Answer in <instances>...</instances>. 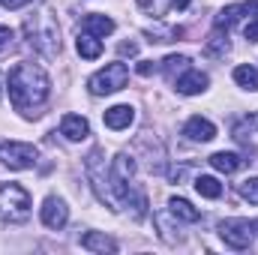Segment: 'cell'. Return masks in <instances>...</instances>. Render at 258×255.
Returning <instances> with one entry per match:
<instances>
[{
  "label": "cell",
  "mask_w": 258,
  "mask_h": 255,
  "mask_svg": "<svg viewBox=\"0 0 258 255\" xmlns=\"http://www.w3.org/2000/svg\"><path fill=\"white\" fill-rule=\"evenodd\" d=\"M6 87H9V99H12L15 111H21L24 117H33L36 108L51 93V81H48L45 69L36 66V63H27V60L24 63H15L9 69Z\"/></svg>",
  "instance_id": "obj_1"
},
{
  "label": "cell",
  "mask_w": 258,
  "mask_h": 255,
  "mask_svg": "<svg viewBox=\"0 0 258 255\" xmlns=\"http://www.w3.org/2000/svg\"><path fill=\"white\" fill-rule=\"evenodd\" d=\"M24 33H27V42L33 45V51L45 60H54L60 54V30H57V21L48 9H39L33 15H27L24 21Z\"/></svg>",
  "instance_id": "obj_2"
},
{
  "label": "cell",
  "mask_w": 258,
  "mask_h": 255,
  "mask_svg": "<svg viewBox=\"0 0 258 255\" xmlns=\"http://www.w3.org/2000/svg\"><path fill=\"white\" fill-rule=\"evenodd\" d=\"M30 216V192L18 183H0V222H24Z\"/></svg>",
  "instance_id": "obj_3"
},
{
  "label": "cell",
  "mask_w": 258,
  "mask_h": 255,
  "mask_svg": "<svg viewBox=\"0 0 258 255\" xmlns=\"http://www.w3.org/2000/svg\"><path fill=\"white\" fill-rule=\"evenodd\" d=\"M132 177H135V159L129 153H117L111 168H108V183H111V192H114L117 204H126L129 198L135 195Z\"/></svg>",
  "instance_id": "obj_4"
},
{
  "label": "cell",
  "mask_w": 258,
  "mask_h": 255,
  "mask_svg": "<svg viewBox=\"0 0 258 255\" xmlns=\"http://www.w3.org/2000/svg\"><path fill=\"white\" fill-rule=\"evenodd\" d=\"M84 168H87V180H90V186H93V192H96V198L105 201L111 210H117V198H114V192H111L108 171H105V159H102V150H99V147L87 153Z\"/></svg>",
  "instance_id": "obj_5"
},
{
  "label": "cell",
  "mask_w": 258,
  "mask_h": 255,
  "mask_svg": "<svg viewBox=\"0 0 258 255\" xmlns=\"http://www.w3.org/2000/svg\"><path fill=\"white\" fill-rule=\"evenodd\" d=\"M126 81H129L126 63H108L105 69H99V72H93V75L87 78V90H90L93 96H108V93L123 90Z\"/></svg>",
  "instance_id": "obj_6"
},
{
  "label": "cell",
  "mask_w": 258,
  "mask_h": 255,
  "mask_svg": "<svg viewBox=\"0 0 258 255\" xmlns=\"http://www.w3.org/2000/svg\"><path fill=\"white\" fill-rule=\"evenodd\" d=\"M219 237L231 249H249L255 240V228L249 219H222L219 222Z\"/></svg>",
  "instance_id": "obj_7"
},
{
  "label": "cell",
  "mask_w": 258,
  "mask_h": 255,
  "mask_svg": "<svg viewBox=\"0 0 258 255\" xmlns=\"http://www.w3.org/2000/svg\"><path fill=\"white\" fill-rule=\"evenodd\" d=\"M36 156H39V153H36L33 144H24V141H6V144H0V162H3L9 171L33 168Z\"/></svg>",
  "instance_id": "obj_8"
},
{
  "label": "cell",
  "mask_w": 258,
  "mask_h": 255,
  "mask_svg": "<svg viewBox=\"0 0 258 255\" xmlns=\"http://www.w3.org/2000/svg\"><path fill=\"white\" fill-rule=\"evenodd\" d=\"M39 216H42V225L45 228H63L66 219H69V207H66L63 198H57V195H48L45 201H42V207H39Z\"/></svg>",
  "instance_id": "obj_9"
},
{
  "label": "cell",
  "mask_w": 258,
  "mask_h": 255,
  "mask_svg": "<svg viewBox=\"0 0 258 255\" xmlns=\"http://www.w3.org/2000/svg\"><path fill=\"white\" fill-rule=\"evenodd\" d=\"M174 84H177V93H183V96H195V93H204V90H207L210 78H207L201 69H192V66H189L183 75L174 78Z\"/></svg>",
  "instance_id": "obj_10"
},
{
  "label": "cell",
  "mask_w": 258,
  "mask_h": 255,
  "mask_svg": "<svg viewBox=\"0 0 258 255\" xmlns=\"http://www.w3.org/2000/svg\"><path fill=\"white\" fill-rule=\"evenodd\" d=\"M183 135H186L189 141H210V138H216V126H213L207 117L195 114V117H189V120L183 123Z\"/></svg>",
  "instance_id": "obj_11"
},
{
  "label": "cell",
  "mask_w": 258,
  "mask_h": 255,
  "mask_svg": "<svg viewBox=\"0 0 258 255\" xmlns=\"http://www.w3.org/2000/svg\"><path fill=\"white\" fill-rule=\"evenodd\" d=\"M60 135H66L69 141H84L90 135V123L81 114H63L60 120Z\"/></svg>",
  "instance_id": "obj_12"
},
{
  "label": "cell",
  "mask_w": 258,
  "mask_h": 255,
  "mask_svg": "<svg viewBox=\"0 0 258 255\" xmlns=\"http://www.w3.org/2000/svg\"><path fill=\"white\" fill-rule=\"evenodd\" d=\"M132 120H135V108H132V105H111V108L105 111V126L114 129V132L129 129Z\"/></svg>",
  "instance_id": "obj_13"
},
{
  "label": "cell",
  "mask_w": 258,
  "mask_h": 255,
  "mask_svg": "<svg viewBox=\"0 0 258 255\" xmlns=\"http://www.w3.org/2000/svg\"><path fill=\"white\" fill-rule=\"evenodd\" d=\"M81 30L90 36H108V33H114V21L108 15H84Z\"/></svg>",
  "instance_id": "obj_14"
},
{
  "label": "cell",
  "mask_w": 258,
  "mask_h": 255,
  "mask_svg": "<svg viewBox=\"0 0 258 255\" xmlns=\"http://www.w3.org/2000/svg\"><path fill=\"white\" fill-rule=\"evenodd\" d=\"M168 213H171L174 219H180V222H198V219H201V210L192 207L186 198H171V201H168Z\"/></svg>",
  "instance_id": "obj_15"
},
{
  "label": "cell",
  "mask_w": 258,
  "mask_h": 255,
  "mask_svg": "<svg viewBox=\"0 0 258 255\" xmlns=\"http://www.w3.org/2000/svg\"><path fill=\"white\" fill-rule=\"evenodd\" d=\"M81 246H84L87 252H117V243H114L111 237L99 234V231H87V234L81 237Z\"/></svg>",
  "instance_id": "obj_16"
},
{
  "label": "cell",
  "mask_w": 258,
  "mask_h": 255,
  "mask_svg": "<svg viewBox=\"0 0 258 255\" xmlns=\"http://www.w3.org/2000/svg\"><path fill=\"white\" fill-rule=\"evenodd\" d=\"M144 36H147L150 42H174V39H180V36H183V27L153 24V27H147V30H144Z\"/></svg>",
  "instance_id": "obj_17"
},
{
  "label": "cell",
  "mask_w": 258,
  "mask_h": 255,
  "mask_svg": "<svg viewBox=\"0 0 258 255\" xmlns=\"http://www.w3.org/2000/svg\"><path fill=\"white\" fill-rule=\"evenodd\" d=\"M216 171H222V174H234L240 165H243V159L237 156V153H225V150H219V153H213L210 159H207Z\"/></svg>",
  "instance_id": "obj_18"
},
{
  "label": "cell",
  "mask_w": 258,
  "mask_h": 255,
  "mask_svg": "<svg viewBox=\"0 0 258 255\" xmlns=\"http://www.w3.org/2000/svg\"><path fill=\"white\" fill-rule=\"evenodd\" d=\"M243 15H246L243 3H234V6H225V9L216 15V21H213V24H216V30H228V27H231V24H237Z\"/></svg>",
  "instance_id": "obj_19"
},
{
  "label": "cell",
  "mask_w": 258,
  "mask_h": 255,
  "mask_svg": "<svg viewBox=\"0 0 258 255\" xmlns=\"http://www.w3.org/2000/svg\"><path fill=\"white\" fill-rule=\"evenodd\" d=\"M75 48H78V54L87 57V60H96V57L102 54V42H99L96 36H90V33H81L78 42H75Z\"/></svg>",
  "instance_id": "obj_20"
},
{
  "label": "cell",
  "mask_w": 258,
  "mask_h": 255,
  "mask_svg": "<svg viewBox=\"0 0 258 255\" xmlns=\"http://www.w3.org/2000/svg\"><path fill=\"white\" fill-rule=\"evenodd\" d=\"M228 48H231V45H228V30H225V33H222V30H216V33L204 42V51H207V54H213V57H225V54H228Z\"/></svg>",
  "instance_id": "obj_21"
},
{
  "label": "cell",
  "mask_w": 258,
  "mask_h": 255,
  "mask_svg": "<svg viewBox=\"0 0 258 255\" xmlns=\"http://www.w3.org/2000/svg\"><path fill=\"white\" fill-rule=\"evenodd\" d=\"M162 69H165L168 81H174L177 75H183V72L189 69V57H183V54H168V57L162 60Z\"/></svg>",
  "instance_id": "obj_22"
},
{
  "label": "cell",
  "mask_w": 258,
  "mask_h": 255,
  "mask_svg": "<svg viewBox=\"0 0 258 255\" xmlns=\"http://www.w3.org/2000/svg\"><path fill=\"white\" fill-rule=\"evenodd\" d=\"M195 192L204 195V198H219L222 195V183L216 177H210V174H201V177H195Z\"/></svg>",
  "instance_id": "obj_23"
},
{
  "label": "cell",
  "mask_w": 258,
  "mask_h": 255,
  "mask_svg": "<svg viewBox=\"0 0 258 255\" xmlns=\"http://www.w3.org/2000/svg\"><path fill=\"white\" fill-rule=\"evenodd\" d=\"M234 81L240 84V87H246V90H258V69L249 63L237 66L234 69Z\"/></svg>",
  "instance_id": "obj_24"
},
{
  "label": "cell",
  "mask_w": 258,
  "mask_h": 255,
  "mask_svg": "<svg viewBox=\"0 0 258 255\" xmlns=\"http://www.w3.org/2000/svg\"><path fill=\"white\" fill-rule=\"evenodd\" d=\"M147 15H153V18H162L171 6H174V0H135Z\"/></svg>",
  "instance_id": "obj_25"
},
{
  "label": "cell",
  "mask_w": 258,
  "mask_h": 255,
  "mask_svg": "<svg viewBox=\"0 0 258 255\" xmlns=\"http://www.w3.org/2000/svg\"><path fill=\"white\" fill-rule=\"evenodd\" d=\"M255 132H258V111L234 123V138H240V141H243L246 135H255Z\"/></svg>",
  "instance_id": "obj_26"
},
{
  "label": "cell",
  "mask_w": 258,
  "mask_h": 255,
  "mask_svg": "<svg viewBox=\"0 0 258 255\" xmlns=\"http://www.w3.org/2000/svg\"><path fill=\"white\" fill-rule=\"evenodd\" d=\"M240 195L249 201V204H258V177H246L240 183Z\"/></svg>",
  "instance_id": "obj_27"
},
{
  "label": "cell",
  "mask_w": 258,
  "mask_h": 255,
  "mask_svg": "<svg viewBox=\"0 0 258 255\" xmlns=\"http://www.w3.org/2000/svg\"><path fill=\"white\" fill-rule=\"evenodd\" d=\"M12 45H15V33H12L9 27H3V24H0V54H6Z\"/></svg>",
  "instance_id": "obj_28"
},
{
  "label": "cell",
  "mask_w": 258,
  "mask_h": 255,
  "mask_svg": "<svg viewBox=\"0 0 258 255\" xmlns=\"http://www.w3.org/2000/svg\"><path fill=\"white\" fill-rule=\"evenodd\" d=\"M243 36H246L249 42H258V18H252V21L243 27Z\"/></svg>",
  "instance_id": "obj_29"
},
{
  "label": "cell",
  "mask_w": 258,
  "mask_h": 255,
  "mask_svg": "<svg viewBox=\"0 0 258 255\" xmlns=\"http://www.w3.org/2000/svg\"><path fill=\"white\" fill-rule=\"evenodd\" d=\"M156 69H159V66L153 63V60H141V63H138V75H153Z\"/></svg>",
  "instance_id": "obj_30"
},
{
  "label": "cell",
  "mask_w": 258,
  "mask_h": 255,
  "mask_svg": "<svg viewBox=\"0 0 258 255\" xmlns=\"http://www.w3.org/2000/svg\"><path fill=\"white\" fill-rule=\"evenodd\" d=\"M120 54H123V57H135V54H138V45H135V42H120Z\"/></svg>",
  "instance_id": "obj_31"
},
{
  "label": "cell",
  "mask_w": 258,
  "mask_h": 255,
  "mask_svg": "<svg viewBox=\"0 0 258 255\" xmlns=\"http://www.w3.org/2000/svg\"><path fill=\"white\" fill-rule=\"evenodd\" d=\"M30 0H0V6L3 9H21V6H27Z\"/></svg>",
  "instance_id": "obj_32"
},
{
  "label": "cell",
  "mask_w": 258,
  "mask_h": 255,
  "mask_svg": "<svg viewBox=\"0 0 258 255\" xmlns=\"http://www.w3.org/2000/svg\"><path fill=\"white\" fill-rule=\"evenodd\" d=\"M243 9H246V15H255V18H258V0H249V3H243Z\"/></svg>",
  "instance_id": "obj_33"
},
{
  "label": "cell",
  "mask_w": 258,
  "mask_h": 255,
  "mask_svg": "<svg viewBox=\"0 0 258 255\" xmlns=\"http://www.w3.org/2000/svg\"><path fill=\"white\" fill-rule=\"evenodd\" d=\"M189 3H192V0H174V6H177V9H186Z\"/></svg>",
  "instance_id": "obj_34"
},
{
  "label": "cell",
  "mask_w": 258,
  "mask_h": 255,
  "mask_svg": "<svg viewBox=\"0 0 258 255\" xmlns=\"http://www.w3.org/2000/svg\"><path fill=\"white\" fill-rule=\"evenodd\" d=\"M252 228H255V231H258V219H252Z\"/></svg>",
  "instance_id": "obj_35"
},
{
  "label": "cell",
  "mask_w": 258,
  "mask_h": 255,
  "mask_svg": "<svg viewBox=\"0 0 258 255\" xmlns=\"http://www.w3.org/2000/svg\"><path fill=\"white\" fill-rule=\"evenodd\" d=\"M0 96H3V78H0Z\"/></svg>",
  "instance_id": "obj_36"
}]
</instances>
